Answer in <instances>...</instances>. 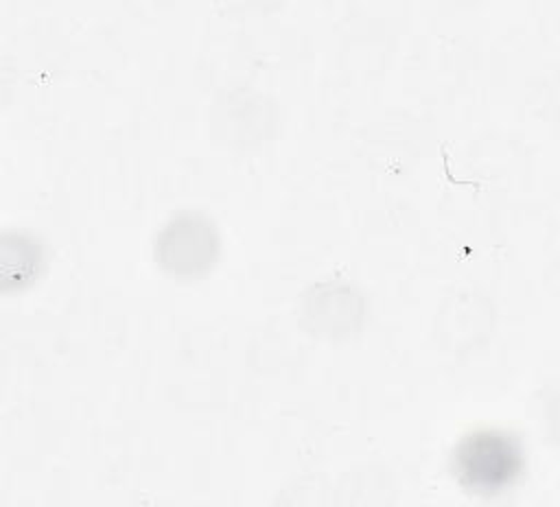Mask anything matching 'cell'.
<instances>
[{"label":"cell","instance_id":"obj_1","mask_svg":"<svg viewBox=\"0 0 560 507\" xmlns=\"http://www.w3.org/2000/svg\"><path fill=\"white\" fill-rule=\"evenodd\" d=\"M521 444L499 431H477L466 435L453 452L457 481L481 496H492L510 487L523 472Z\"/></svg>","mask_w":560,"mask_h":507},{"label":"cell","instance_id":"obj_2","mask_svg":"<svg viewBox=\"0 0 560 507\" xmlns=\"http://www.w3.org/2000/svg\"><path fill=\"white\" fill-rule=\"evenodd\" d=\"M219 258L214 225L192 212L173 216L155 238V262L171 275L197 278L208 273Z\"/></svg>","mask_w":560,"mask_h":507},{"label":"cell","instance_id":"obj_3","mask_svg":"<svg viewBox=\"0 0 560 507\" xmlns=\"http://www.w3.org/2000/svg\"><path fill=\"white\" fill-rule=\"evenodd\" d=\"M7 238L13 245V249L18 251V260L2 256V286H4V291H11V288L26 286L37 275L42 249L28 236L18 234V236H7Z\"/></svg>","mask_w":560,"mask_h":507}]
</instances>
